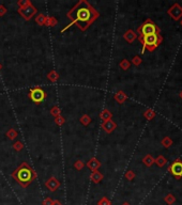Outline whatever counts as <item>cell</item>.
Instances as JSON below:
<instances>
[{
	"label": "cell",
	"mask_w": 182,
	"mask_h": 205,
	"mask_svg": "<svg viewBox=\"0 0 182 205\" xmlns=\"http://www.w3.org/2000/svg\"><path fill=\"white\" fill-rule=\"evenodd\" d=\"M51 114L54 117H59V116H61V110H60V108H59V106H53L51 108Z\"/></svg>",
	"instance_id": "21"
},
{
	"label": "cell",
	"mask_w": 182,
	"mask_h": 205,
	"mask_svg": "<svg viewBox=\"0 0 182 205\" xmlns=\"http://www.w3.org/2000/svg\"><path fill=\"white\" fill-rule=\"evenodd\" d=\"M87 167H88L89 169L91 170L92 172L94 171H98L99 168L101 167V162L98 158H96V157H92L91 159H89V161L87 162Z\"/></svg>",
	"instance_id": "10"
},
{
	"label": "cell",
	"mask_w": 182,
	"mask_h": 205,
	"mask_svg": "<svg viewBox=\"0 0 182 205\" xmlns=\"http://www.w3.org/2000/svg\"><path fill=\"white\" fill-rule=\"evenodd\" d=\"M90 179L94 184H99V183H101V181L103 179V174L100 171H94L90 174Z\"/></svg>",
	"instance_id": "12"
},
{
	"label": "cell",
	"mask_w": 182,
	"mask_h": 205,
	"mask_svg": "<svg viewBox=\"0 0 182 205\" xmlns=\"http://www.w3.org/2000/svg\"><path fill=\"white\" fill-rule=\"evenodd\" d=\"M53 205H63L61 203L59 200H54V202H53Z\"/></svg>",
	"instance_id": "34"
},
{
	"label": "cell",
	"mask_w": 182,
	"mask_h": 205,
	"mask_svg": "<svg viewBox=\"0 0 182 205\" xmlns=\"http://www.w3.org/2000/svg\"><path fill=\"white\" fill-rule=\"evenodd\" d=\"M168 13L173 16L174 19H179L182 15V9L178 6V4H175V6L169 10Z\"/></svg>",
	"instance_id": "11"
},
{
	"label": "cell",
	"mask_w": 182,
	"mask_h": 205,
	"mask_svg": "<svg viewBox=\"0 0 182 205\" xmlns=\"http://www.w3.org/2000/svg\"><path fill=\"white\" fill-rule=\"evenodd\" d=\"M111 117H113V114H111V112L109 111L108 109H103L101 111V113H100V119H101L103 122L111 120Z\"/></svg>",
	"instance_id": "15"
},
{
	"label": "cell",
	"mask_w": 182,
	"mask_h": 205,
	"mask_svg": "<svg viewBox=\"0 0 182 205\" xmlns=\"http://www.w3.org/2000/svg\"><path fill=\"white\" fill-rule=\"evenodd\" d=\"M55 123H56L58 126H62L64 123H66V119H64L63 117H61V116H59V117H55Z\"/></svg>",
	"instance_id": "27"
},
{
	"label": "cell",
	"mask_w": 182,
	"mask_h": 205,
	"mask_svg": "<svg viewBox=\"0 0 182 205\" xmlns=\"http://www.w3.org/2000/svg\"><path fill=\"white\" fill-rule=\"evenodd\" d=\"M12 146H13V149L15 150L16 152H21V151H23V149H24L25 145H24L23 142L19 141V140H18V141H15V142H14L13 145H12Z\"/></svg>",
	"instance_id": "22"
},
{
	"label": "cell",
	"mask_w": 182,
	"mask_h": 205,
	"mask_svg": "<svg viewBox=\"0 0 182 205\" xmlns=\"http://www.w3.org/2000/svg\"><path fill=\"white\" fill-rule=\"evenodd\" d=\"M7 137H8V139L10 140H14L17 138V136H18V134H17V131H15L14 128H10L8 131H7Z\"/></svg>",
	"instance_id": "20"
},
{
	"label": "cell",
	"mask_w": 182,
	"mask_h": 205,
	"mask_svg": "<svg viewBox=\"0 0 182 205\" xmlns=\"http://www.w3.org/2000/svg\"><path fill=\"white\" fill-rule=\"evenodd\" d=\"M11 176H12V179H15L16 183H18L23 188H27V187L38 177V174H37V172L32 169V167L28 162L24 161L12 172Z\"/></svg>",
	"instance_id": "2"
},
{
	"label": "cell",
	"mask_w": 182,
	"mask_h": 205,
	"mask_svg": "<svg viewBox=\"0 0 182 205\" xmlns=\"http://www.w3.org/2000/svg\"><path fill=\"white\" fill-rule=\"evenodd\" d=\"M91 121H92L91 117L90 116H88V114H83V116L81 117V119H79V122H81L84 126H88V125L91 123Z\"/></svg>",
	"instance_id": "19"
},
{
	"label": "cell",
	"mask_w": 182,
	"mask_h": 205,
	"mask_svg": "<svg viewBox=\"0 0 182 205\" xmlns=\"http://www.w3.org/2000/svg\"><path fill=\"white\" fill-rule=\"evenodd\" d=\"M17 12H18V14L23 17L25 21H28L38 13V9L34 6L30 4V6H28L26 7H19V9H17Z\"/></svg>",
	"instance_id": "6"
},
{
	"label": "cell",
	"mask_w": 182,
	"mask_h": 205,
	"mask_svg": "<svg viewBox=\"0 0 182 205\" xmlns=\"http://www.w3.org/2000/svg\"><path fill=\"white\" fill-rule=\"evenodd\" d=\"M7 12H8V9H7L3 4H0V17L4 16V15L7 14Z\"/></svg>",
	"instance_id": "29"
},
{
	"label": "cell",
	"mask_w": 182,
	"mask_h": 205,
	"mask_svg": "<svg viewBox=\"0 0 182 205\" xmlns=\"http://www.w3.org/2000/svg\"><path fill=\"white\" fill-rule=\"evenodd\" d=\"M165 202L167 204H173L175 202V197L173 196V194H168V196L165 198Z\"/></svg>",
	"instance_id": "28"
},
{
	"label": "cell",
	"mask_w": 182,
	"mask_h": 205,
	"mask_svg": "<svg viewBox=\"0 0 182 205\" xmlns=\"http://www.w3.org/2000/svg\"><path fill=\"white\" fill-rule=\"evenodd\" d=\"M66 17L71 21L60 32H64L71 26L75 25L81 31H86L100 17V12L89 3L87 0H81L68 11Z\"/></svg>",
	"instance_id": "1"
},
{
	"label": "cell",
	"mask_w": 182,
	"mask_h": 205,
	"mask_svg": "<svg viewBox=\"0 0 182 205\" xmlns=\"http://www.w3.org/2000/svg\"><path fill=\"white\" fill-rule=\"evenodd\" d=\"M119 65H120V67H121L122 69L126 71V69H130V62H129L126 59H123V60H122V61L120 62V64H119Z\"/></svg>",
	"instance_id": "26"
},
{
	"label": "cell",
	"mask_w": 182,
	"mask_h": 205,
	"mask_svg": "<svg viewBox=\"0 0 182 205\" xmlns=\"http://www.w3.org/2000/svg\"><path fill=\"white\" fill-rule=\"evenodd\" d=\"M1 69H2V64L0 63V71H1Z\"/></svg>",
	"instance_id": "36"
},
{
	"label": "cell",
	"mask_w": 182,
	"mask_h": 205,
	"mask_svg": "<svg viewBox=\"0 0 182 205\" xmlns=\"http://www.w3.org/2000/svg\"><path fill=\"white\" fill-rule=\"evenodd\" d=\"M140 59L138 58V57H135V58L133 59V63L135 64V65H138V64H140Z\"/></svg>",
	"instance_id": "33"
},
{
	"label": "cell",
	"mask_w": 182,
	"mask_h": 205,
	"mask_svg": "<svg viewBox=\"0 0 182 205\" xmlns=\"http://www.w3.org/2000/svg\"><path fill=\"white\" fill-rule=\"evenodd\" d=\"M137 32L140 34V36H151V34H158L159 29L153 21L148 19V21H145L144 24L137 29Z\"/></svg>",
	"instance_id": "5"
},
{
	"label": "cell",
	"mask_w": 182,
	"mask_h": 205,
	"mask_svg": "<svg viewBox=\"0 0 182 205\" xmlns=\"http://www.w3.org/2000/svg\"><path fill=\"white\" fill-rule=\"evenodd\" d=\"M121 205H131V204H130L129 202H124V203H122Z\"/></svg>",
	"instance_id": "35"
},
{
	"label": "cell",
	"mask_w": 182,
	"mask_h": 205,
	"mask_svg": "<svg viewBox=\"0 0 182 205\" xmlns=\"http://www.w3.org/2000/svg\"><path fill=\"white\" fill-rule=\"evenodd\" d=\"M47 78H48V80L49 81H52V82H57L58 81V79H59V74L57 73V71H55V69H52V71H49L48 73H47Z\"/></svg>",
	"instance_id": "16"
},
{
	"label": "cell",
	"mask_w": 182,
	"mask_h": 205,
	"mask_svg": "<svg viewBox=\"0 0 182 205\" xmlns=\"http://www.w3.org/2000/svg\"><path fill=\"white\" fill-rule=\"evenodd\" d=\"M45 21H46V15H44V13H39L36 16V22L39 26H44L45 25Z\"/></svg>",
	"instance_id": "18"
},
{
	"label": "cell",
	"mask_w": 182,
	"mask_h": 205,
	"mask_svg": "<svg viewBox=\"0 0 182 205\" xmlns=\"http://www.w3.org/2000/svg\"><path fill=\"white\" fill-rule=\"evenodd\" d=\"M53 199H51L49 197H47V198H45L43 200V202H42V204L43 205H53Z\"/></svg>",
	"instance_id": "31"
},
{
	"label": "cell",
	"mask_w": 182,
	"mask_h": 205,
	"mask_svg": "<svg viewBox=\"0 0 182 205\" xmlns=\"http://www.w3.org/2000/svg\"><path fill=\"white\" fill-rule=\"evenodd\" d=\"M98 205H111V200H109L108 198H106V197H103V198H101L98 201V203H96Z\"/></svg>",
	"instance_id": "23"
},
{
	"label": "cell",
	"mask_w": 182,
	"mask_h": 205,
	"mask_svg": "<svg viewBox=\"0 0 182 205\" xmlns=\"http://www.w3.org/2000/svg\"><path fill=\"white\" fill-rule=\"evenodd\" d=\"M140 41L143 43V52L145 49H149L150 51L153 50L156 46L160 44V36L158 34H151V36H140Z\"/></svg>",
	"instance_id": "4"
},
{
	"label": "cell",
	"mask_w": 182,
	"mask_h": 205,
	"mask_svg": "<svg viewBox=\"0 0 182 205\" xmlns=\"http://www.w3.org/2000/svg\"><path fill=\"white\" fill-rule=\"evenodd\" d=\"M123 37H124V40L128 42V43L131 44V43H133L134 40L136 39V34L134 33L133 30H128V31L123 34Z\"/></svg>",
	"instance_id": "14"
},
{
	"label": "cell",
	"mask_w": 182,
	"mask_h": 205,
	"mask_svg": "<svg viewBox=\"0 0 182 205\" xmlns=\"http://www.w3.org/2000/svg\"><path fill=\"white\" fill-rule=\"evenodd\" d=\"M28 97L36 105H40L44 99H46L47 93L41 88V87H34V88H31L29 90Z\"/></svg>",
	"instance_id": "3"
},
{
	"label": "cell",
	"mask_w": 182,
	"mask_h": 205,
	"mask_svg": "<svg viewBox=\"0 0 182 205\" xmlns=\"http://www.w3.org/2000/svg\"><path fill=\"white\" fill-rule=\"evenodd\" d=\"M144 162L147 164V166H151L152 162H153V159H152L151 156H146V157L144 158Z\"/></svg>",
	"instance_id": "30"
},
{
	"label": "cell",
	"mask_w": 182,
	"mask_h": 205,
	"mask_svg": "<svg viewBox=\"0 0 182 205\" xmlns=\"http://www.w3.org/2000/svg\"><path fill=\"white\" fill-rule=\"evenodd\" d=\"M60 182L58 181V179L55 176L49 177L48 179L45 182V187L48 189L51 192H55L56 190H58V188L60 187Z\"/></svg>",
	"instance_id": "7"
},
{
	"label": "cell",
	"mask_w": 182,
	"mask_h": 205,
	"mask_svg": "<svg viewBox=\"0 0 182 205\" xmlns=\"http://www.w3.org/2000/svg\"><path fill=\"white\" fill-rule=\"evenodd\" d=\"M85 167V164L81 160H76L75 162H74V168H75L77 171H81V170H83Z\"/></svg>",
	"instance_id": "25"
},
{
	"label": "cell",
	"mask_w": 182,
	"mask_h": 205,
	"mask_svg": "<svg viewBox=\"0 0 182 205\" xmlns=\"http://www.w3.org/2000/svg\"><path fill=\"white\" fill-rule=\"evenodd\" d=\"M170 172L177 179H180L182 176V162L180 160L175 161L170 167Z\"/></svg>",
	"instance_id": "8"
},
{
	"label": "cell",
	"mask_w": 182,
	"mask_h": 205,
	"mask_svg": "<svg viewBox=\"0 0 182 205\" xmlns=\"http://www.w3.org/2000/svg\"><path fill=\"white\" fill-rule=\"evenodd\" d=\"M17 4H18L19 7H26L32 3L30 0H18V1H17Z\"/></svg>",
	"instance_id": "24"
},
{
	"label": "cell",
	"mask_w": 182,
	"mask_h": 205,
	"mask_svg": "<svg viewBox=\"0 0 182 205\" xmlns=\"http://www.w3.org/2000/svg\"><path fill=\"white\" fill-rule=\"evenodd\" d=\"M134 176H135V174H134L133 171H128V172H126V174H125V177L128 179H130V181H131V179H133Z\"/></svg>",
	"instance_id": "32"
},
{
	"label": "cell",
	"mask_w": 182,
	"mask_h": 205,
	"mask_svg": "<svg viewBox=\"0 0 182 205\" xmlns=\"http://www.w3.org/2000/svg\"><path fill=\"white\" fill-rule=\"evenodd\" d=\"M58 24V21L56 19V17L54 16H46V21H45V25L44 26L47 27H55Z\"/></svg>",
	"instance_id": "17"
},
{
	"label": "cell",
	"mask_w": 182,
	"mask_h": 205,
	"mask_svg": "<svg viewBox=\"0 0 182 205\" xmlns=\"http://www.w3.org/2000/svg\"><path fill=\"white\" fill-rule=\"evenodd\" d=\"M101 127L106 134H111V132L117 128V124L115 123L113 120H108V121H104L103 123H102Z\"/></svg>",
	"instance_id": "9"
},
{
	"label": "cell",
	"mask_w": 182,
	"mask_h": 205,
	"mask_svg": "<svg viewBox=\"0 0 182 205\" xmlns=\"http://www.w3.org/2000/svg\"><path fill=\"white\" fill-rule=\"evenodd\" d=\"M114 98H115V101H116L117 102H119V104H123V102L126 101L128 96H126V94L124 93L123 91H118L116 94H115Z\"/></svg>",
	"instance_id": "13"
}]
</instances>
